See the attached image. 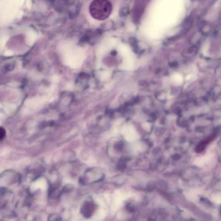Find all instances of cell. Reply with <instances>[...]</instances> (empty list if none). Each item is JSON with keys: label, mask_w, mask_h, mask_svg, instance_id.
Instances as JSON below:
<instances>
[{"label": "cell", "mask_w": 221, "mask_h": 221, "mask_svg": "<svg viewBox=\"0 0 221 221\" xmlns=\"http://www.w3.org/2000/svg\"><path fill=\"white\" fill-rule=\"evenodd\" d=\"M112 6L107 0H95L91 3L89 11L91 15L96 19L103 20L109 16Z\"/></svg>", "instance_id": "1"}, {"label": "cell", "mask_w": 221, "mask_h": 221, "mask_svg": "<svg viewBox=\"0 0 221 221\" xmlns=\"http://www.w3.org/2000/svg\"><path fill=\"white\" fill-rule=\"evenodd\" d=\"M104 177V174L102 171L97 169H91L85 172L83 181L88 183H94L101 181Z\"/></svg>", "instance_id": "2"}, {"label": "cell", "mask_w": 221, "mask_h": 221, "mask_svg": "<svg viewBox=\"0 0 221 221\" xmlns=\"http://www.w3.org/2000/svg\"><path fill=\"white\" fill-rule=\"evenodd\" d=\"M95 210V205L91 201L84 202L81 208V213L85 217L89 218L92 215Z\"/></svg>", "instance_id": "3"}, {"label": "cell", "mask_w": 221, "mask_h": 221, "mask_svg": "<svg viewBox=\"0 0 221 221\" xmlns=\"http://www.w3.org/2000/svg\"><path fill=\"white\" fill-rule=\"evenodd\" d=\"M61 218L58 214H51L49 218V221H61Z\"/></svg>", "instance_id": "4"}, {"label": "cell", "mask_w": 221, "mask_h": 221, "mask_svg": "<svg viewBox=\"0 0 221 221\" xmlns=\"http://www.w3.org/2000/svg\"><path fill=\"white\" fill-rule=\"evenodd\" d=\"M61 191L58 190L57 188L54 189V190H52V191L51 193L52 197L55 198L59 197L61 194Z\"/></svg>", "instance_id": "5"}, {"label": "cell", "mask_w": 221, "mask_h": 221, "mask_svg": "<svg viewBox=\"0 0 221 221\" xmlns=\"http://www.w3.org/2000/svg\"><path fill=\"white\" fill-rule=\"evenodd\" d=\"M73 189V187H72L71 185H67L66 186H65L63 188V190H62V192L66 193H69V192H70L71 191H72Z\"/></svg>", "instance_id": "6"}, {"label": "cell", "mask_w": 221, "mask_h": 221, "mask_svg": "<svg viewBox=\"0 0 221 221\" xmlns=\"http://www.w3.org/2000/svg\"><path fill=\"white\" fill-rule=\"evenodd\" d=\"M14 65L12 64L7 65L6 66L4 67V69L6 71H10L11 70H13L14 68Z\"/></svg>", "instance_id": "7"}, {"label": "cell", "mask_w": 221, "mask_h": 221, "mask_svg": "<svg viewBox=\"0 0 221 221\" xmlns=\"http://www.w3.org/2000/svg\"><path fill=\"white\" fill-rule=\"evenodd\" d=\"M126 208L127 209V210L130 211V212H134V207L130 204H127L126 206Z\"/></svg>", "instance_id": "8"}, {"label": "cell", "mask_w": 221, "mask_h": 221, "mask_svg": "<svg viewBox=\"0 0 221 221\" xmlns=\"http://www.w3.org/2000/svg\"><path fill=\"white\" fill-rule=\"evenodd\" d=\"M170 66L172 67H174L176 66V65H177V63L175 62H173L172 63H171L170 64Z\"/></svg>", "instance_id": "9"}]
</instances>
